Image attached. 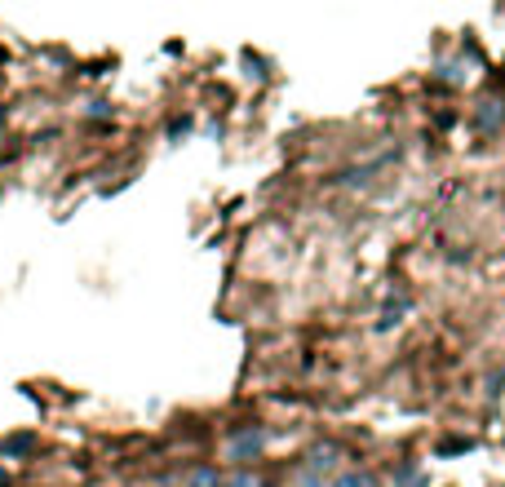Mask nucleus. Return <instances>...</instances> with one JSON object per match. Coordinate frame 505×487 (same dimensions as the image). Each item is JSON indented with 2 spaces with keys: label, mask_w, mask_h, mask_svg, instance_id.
<instances>
[{
  "label": "nucleus",
  "mask_w": 505,
  "mask_h": 487,
  "mask_svg": "<svg viewBox=\"0 0 505 487\" xmlns=\"http://www.w3.org/2000/svg\"><path fill=\"white\" fill-rule=\"evenodd\" d=\"M227 487H257V479H252V475H236Z\"/></svg>",
  "instance_id": "1"
}]
</instances>
